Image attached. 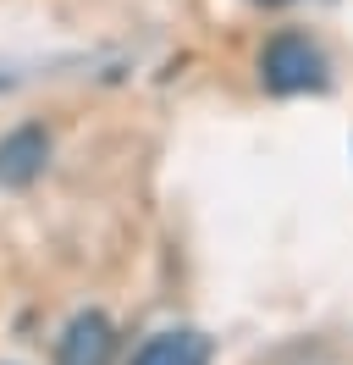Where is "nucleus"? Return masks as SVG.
Here are the masks:
<instances>
[{
	"label": "nucleus",
	"mask_w": 353,
	"mask_h": 365,
	"mask_svg": "<svg viewBox=\"0 0 353 365\" xmlns=\"http://www.w3.org/2000/svg\"><path fill=\"white\" fill-rule=\"evenodd\" d=\"M44 160H50L44 128H17V133L0 138V182H6V188H28V182L44 172Z\"/></svg>",
	"instance_id": "nucleus-3"
},
{
	"label": "nucleus",
	"mask_w": 353,
	"mask_h": 365,
	"mask_svg": "<svg viewBox=\"0 0 353 365\" xmlns=\"http://www.w3.org/2000/svg\"><path fill=\"white\" fill-rule=\"evenodd\" d=\"M132 365H210V338L194 332V327H176V332H154Z\"/></svg>",
	"instance_id": "nucleus-4"
},
{
	"label": "nucleus",
	"mask_w": 353,
	"mask_h": 365,
	"mask_svg": "<svg viewBox=\"0 0 353 365\" xmlns=\"http://www.w3.org/2000/svg\"><path fill=\"white\" fill-rule=\"evenodd\" d=\"M254 6H287V0H254Z\"/></svg>",
	"instance_id": "nucleus-5"
},
{
	"label": "nucleus",
	"mask_w": 353,
	"mask_h": 365,
	"mask_svg": "<svg viewBox=\"0 0 353 365\" xmlns=\"http://www.w3.org/2000/svg\"><path fill=\"white\" fill-rule=\"evenodd\" d=\"M116 360V332L100 310H83L72 316V327L61 332V349H56V365H110Z\"/></svg>",
	"instance_id": "nucleus-2"
},
{
	"label": "nucleus",
	"mask_w": 353,
	"mask_h": 365,
	"mask_svg": "<svg viewBox=\"0 0 353 365\" xmlns=\"http://www.w3.org/2000/svg\"><path fill=\"white\" fill-rule=\"evenodd\" d=\"M326 56L320 45L298 34V28H282V34H270L260 50V83L270 94H315L326 89Z\"/></svg>",
	"instance_id": "nucleus-1"
}]
</instances>
